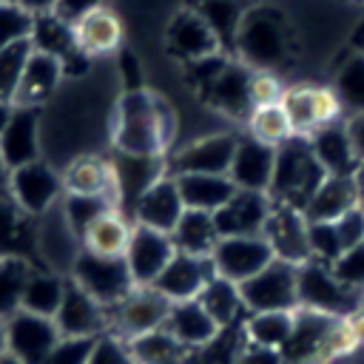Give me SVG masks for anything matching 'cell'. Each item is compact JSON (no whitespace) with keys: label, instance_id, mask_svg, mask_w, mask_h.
Instances as JSON below:
<instances>
[{"label":"cell","instance_id":"cell-19","mask_svg":"<svg viewBox=\"0 0 364 364\" xmlns=\"http://www.w3.org/2000/svg\"><path fill=\"white\" fill-rule=\"evenodd\" d=\"M165 43H168V51L173 57L188 60V63H202V60L216 57L222 51L219 37L193 9H185L173 17Z\"/></svg>","mask_w":364,"mask_h":364},{"label":"cell","instance_id":"cell-9","mask_svg":"<svg viewBox=\"0 0 364 364\" xmlns=\"http://www.w3.org/2000/svg\"><path fill=\"white\" fill-rule=\"evenodd\" d=\"M262 236L273 247L276 259H284L293 264L310 262V219L301 208L273 199Z\"/></svg>","mask_w":364,"mask_h":364},{"label":"cell","instance_id":"cell-22","mask_svg":"<svg viewBox=\"0 0 364 364\" xmlns=\"http://www.w3.org/2000/svg\"><path fill=\"white\" fill-rule=\"evenodd\" d=\"M63 68H65V63L57 54L34 48L26 68H23V77H20V85H17V94H14V105L40 108L57 91V85L63 80Z\"/></svg>","mask_w":364,"mask_h":364},{"label":"cell","instance_id":"cell-8","mask_svg":"<svg viewBox=\"0 0 364 364\" xmlns=\"http://www.w3.org/2000/svg\"><path fill=\"white\" fill-rule=\"evenodd\" d=\"M63 193V176L43 159L26 162L9 173V196L14 199V205L34 216L48 213Z\"/></svg>","mask_w":364,"mask_h":364},{"label":"cell","instance_id":"cell-18","mask_svg":"<svg viewBox=\"0 0 364 364\" xmlns=\"http://www.w3.org/2000/svg\"><path fill=\"white\" fill-rule=\"evenodd\" d=\"M273 196L259 191H236L228 205H222L213 219L219 236H262L264 222L270 216Z\"/></svg>","mask_w":364,"mask_h":364},{"label":"cell","instance_id":"cell-17","mask_svg":"<svg viewBox=\"0 0 364 364\" xmlns=\"http://www.w3.org/2000/svg\"><path fill=\"white\" fill-rule=\"evenodd\" d=\"M213 262L210 256H193V253H182L176 250L173 259L165 264V270L156 276L154 287L171 301H191L202 293V287L210 282L213 276Z\"/></svg>","mask_w":364,"mask_h":364},{"label":"cell","instance_id":"cell-27","mask_svg":"<svg viewBox=\"0 0 364 364\" xmlns=\"http://www.w3.org/2000/svg\"><path fill=\"white\" fill-rule=\"evenodd\" d=\"M165 330H168L182 347H188V350H191V347H205V344H210V341L222 333L219 321L199 304V299L171 304Z\"/></svg>","mask_w":364,"mask_h":364},{"label":"cell","instance_id":"cell-36","mask_svg":"<svg viewBox=\"0 0 364 364\" xmlns=\"http://www.w3.org/2000/svg\"><path fill=\"white\" fill-rule=\"evenodd\" d=\"M193 11L213 28V34L219 37L222 48H230L236 43L239 26H242V20L247 14L239 0H202Z\"/></svg>","mask_w":364,"mask_h":364},{"label":"cell","instance_id":"cell-14","mask_svg":"<svg viewBox=\"0 0 364 364\" xmlns=\"http://www.w3.org/2000/svg\"><path fill=\"white\" fill-rule=\"evenodd\" d=\"M54 324L68 338H97L108 333V307L85 293L74 279H68Z\"/></svg>","mask_w":364,"mask_h":364},{"label":"cell","instance_id":"cell-11","mask_svg":"<svg viewBox=\"0 0 364 364\" xmlns=\"http://www.w3.org/2000/svg\"><path fill=\"white\" fill-rule=\"evenodd\" d=\"M273 259L276 253L264 236H222L216 250L210 253L216 276H225L236 284L262 273Z\"/></svg>","mask_w":364,"mask_h":364},{"label":"cell","instance_id":"cell-26","mask_svg":"<svg viewBox=\"0 0 364 364\" xmlns=\"http://www.w3.org/2000/svg\"><path fill=\"white\" fill-rule=\"evenodd\" d=\"M310 148H313L316 159L321 162V168L327 171V176H358L361 162L353 151V142L347 134V119L318 128L310 136Z\"/></svg>","mask_w":364,"mask_h":364},{"label":"cell","instance_id":"cell-39","mask_svg":"<svg viewBox=\"0 0 364 364\" xmlns=\"http://www.w3.org/2000/svg\"><path fill=\"white\" fill-rule=\"evenodd\" d=\"M282 105L287 108V114L293 119L296 136L310 139L316 134V122H313V85H290L284 91Z\"/></svg>","mask_w":364,"mask_h":364},{"label":"cell","instance_id":"cell-2","mask_svg":"<svg viewBox=\"0 0 364 364\" xmlns=\"http://www.w3.org/2000/svg\"><path fill=\"white\" fill-rule=\"evenodd\" d=\"M324 179H327V171L316 159L310 139L293 136L290 142L276 148V168L270 182V196L276 202H287L304 210Z\"/></svg>","mask_w":364,"mask_h":364},{"label":"cell","instance_id":"cell-53","mask_svg":"<svg viewBox=\"0 0 364 364\" xmlns=\"http://www.w3.org/2000/svg\"><path fill=\"white\" fill-rule=\"evenodd\" d=\"M9 173H11V171H9V165H6L3 156H0V188H6V191H9Z\"/></svg>","mask_w":364,"mask_h":364},{"label":"cell","instance_id":"cell-55","mask_svg":"<svg viewBox=\"0 0 364 364\" xmlns=\"http://www.w3.org/2000/svg\"><path fill=\"white\" fill-rule=\"evenodd\" d=\"M361 202H364V199H361Z\"/></svg>","mask_w":364,"mask_h":364},{"label":"cell","instance_id":"cell-49","mask_svg":"<svg viewBox=\"0 0 364 364\" xmlns=\"http://www.w3.org/2000/svg\"><path fill=\"white\" fill-rule=\"evenodd\" d=\"M347 134H350V142H353V151H355L358 162L364 165V111L347 117Z\"/></svg>","mask_w":364,"mask_h":364},{"label":"cell","instance_id":"cell-43","mask_svg":"<svg viewBox=\"0 0 364 364\" xmlns=\"http://www.w3.org/2000/svg\"><path fill=\"white\" fill-rule=\"evenodd\" d=\"M330 267H333V273H336L347 287L364 293V242L347 247Z\"/></svg>","mask_w":364,"mask_h":364},{"label":"cell","instance_id":"cell-5","mask_svg":"<svg viewBox=\"0 0 364 364\" xmlns=\"http://www.w3.org/2000/svg\"><path fill=\"white\" fill-rule=\"evenodd\" d=\"M247 313L296 310L299 307V264L273 259L262 273L239 284Z\"/></svg>","mask_w":364,"mask_h":364},{"label":"cell","instance_id":"cell-6","mask_svg":"<svg viewBox=\"0 0 364 364\" xmlns=\"http://www.w3.org/2000/svg\"><path fill=\"white\" fill-rule=\"evenodd\" d=\"M361 301L358 290L347 287L330 264L321 262H304L299 264V307H310L327 316H347L353 313Z\"/></svg>","mask_w":364,"mask_h":364},{"label":"cell","instance_id":"cell-24","mask_svg":"<svg viewBox=\"0 0 364 364\" xmlns=\"http://www.w3.org/2000/svg\"><path fill=\"white\" fill-rule=\"evenodd\" d=\"M131 233H134V219H128L119 208H108L85 225L80 242H82V250L88 253L108 256V259H125Z\"/></svg>","mask_w":364,"mask_h":364},{"label":"cell","instance_id":"cell-21","mask_svg":"<svg viewBox=\"0 0 364 364\" xmlns=\"http://www.w3.org/2000/svg\"><path fill=\"white\" fill-rule=\"evenodd\" d=\"M71 28H74L77 51L82 57H105L119 51L122 46V20L108 6L82 14L80 20L71 23Z\"/></svg>","mask_w":364,"mask_h":364},{"label":"cell","instance_id":"cell-45","mask_svg":"<svg viewBox=\"0 0 364 364\" xmlns=\"http://www.w3.org/2000/svg\"><path fill=\"white\" fill-rule=\"evenodd\" d=\"M88 364H136V361L128 350V341H122L114 333H102L94 344V353L88 358Z\"/></svg>","mask_w":364,"mask_h":364},{"label":"cell","instance_id":"cell-28","mask_svg":"<svg viewBox=\"0 0 364 364\" xmlns=\"http://www.w3.org/2000/svg\"><path fill=\"white\" fill-rule=\"evenodd\" d=\"M37 108H20L14 105V117L9 128L0 136V156L9 165V171L40 159V134H37Z\"/></svg>","mask_w":364,"mask_h":364},{"label":"cell","instance_id":"cell-38","mask_svg":"<svg viewBox=\"0 0 364 364\" xmlns=\"http://www.w3.org/2000/svg\"><path fill=\"white\" fill-rule=\"evenodd\" d=\"M31 51H34L31 37L11 40V43L0 46V100L14 102L17 85H20V77H23V68H26Z\"/></svg>","mask_w":364,"mask_h":364},{"label":"cell","instance_id":"cell-35","mask_svg":"<svg viewBox=\"0 0 364 364\" xmlns=\"http://www.w3.org/2000/svg\"><path fill=\"white\" fill-rule=\"evenodd\" d=\"M128 350L136 364H182L188 353V347H182L165 327L131 338Z\"/></svg>","mask_w":364,"mask_h":364},{"label":"cell","instance_id":"cell-3","mask_svg":"<svg viewBox=\"0 0 364 364\" xmlns=\"http://www.w3.org/2000/svg\"><path fill=\"white\" fill-rule=\"evenodd\" d=\"M233 48L242 57V63L250 65L253 71H270V65L284 60V51H287L284 20L270 9L247 11L239 26Z\"/></svg>","mask_w":364,"mask_h":364},{"label":"cell","instance_id":"cell-33","mask_svg":"<svg viewBox=\"0 0 364 364\" xmlns=\"http://www.w3.org/2000/svg\"><path fill=\"white\" fill-rule=\"evenodd\" d=\"M247 136L270 145V148H282L284 142H290L296 136L293 131V119L287 114V108L279 105H256L247 114Z\"/></svg>","mask_w":364,"mask_h":364},{"label":"cell","instance_id":"cell-46","mask_svg":"<svg viewBox=\"0 0 364 364\" xmlns=\"http://www.w3.org/2000/svg\"><path fill=\"white\" fill-rule=\"evenodd\" d=\"M97 338H68V336H63L60 344L54 347V353L46 358V364H88Z\"/></svg>","mask_w":364,"mask_h":364},{"label":"cell","instance_id":"cell-34","mask_svg":"<svg viewBox=\"0 0 364 364\" xmlns=\"http://www.w3.org/2000/svg\"><path fill=\"white\" fill-rule=\"evenodd\" d=\"M199 304L219 321V327H228L230 321H236V316L245 310V301H242V293H239V284L225 279V276H210V282L202 287V293L196 296ZM247 313V310H245Z\"/></svg>","mask_w":364,"mask_h":364},{"label":"cell","instance_id":"cell-50","mask_svg":"<svg viewBox=\"0 0 364 364\" xmlns=\"http://www.w3.org/2000/svg\"><path fill=\"white\" fill-rule=\"evenodd\" d=\"M9 3H14L23 11H28L31 17L46 14V11H54V6H57V0H9Z\"/></svg>","mask_w":364,"mask_h":364},{"label":"cell","instance_id":"cell-1","mask_svg":"<svg viewBox=\"0 0 364 364\" xmlns=\"http://www.w3.org/2000/svg\"><path fill=\"white\" fill-rule=\"evenodd\" d=\"M171 136L173 114L168 111V105L145 88L125 91L117 108L114 145L131 156H159Z\"/></svg>","mask_w":364,"mask_h":364},{"label":"cell","instance_id":"cell-25","mask_svg":"<svg viewBox=\"0 0 364 364\" xmlns=\"http://www.w3.org/2000/svg\"><path fill=\"white\" fill-rule=\"evenodd\" d=\"M361 199L364 185L358 176H327L307 202L304 213L310 222H338L347 210L361 205Z\"/></svg>","mask_w":364,"mask_h":364},{"label":"cell","instance_id":"cell-30","mask_svg":"<svg viewBox=\"0 0 364 364\" xmlns=\"http://www.w3.org/2000/svg\"><path fill=\"white\" fill-rule=\"evenodd\" d=\"M299 310V307H296ZM296 310H270V313H247L242 330L250 347L282 353L296 327Z\"/></svg>","mask_w":364,"mask_h":364},{"label":"cell","instance_id":"cell-31","mask_svg":"<svg viewBox=\"0 0 364 364\" xmlns=\"http://www.w3.org/2000/svg\"><path fill=\"white\" fill-rule=\"evenodd\" d=\"M171 236L176 250L193 253V256H210L222 239L213 213H205V210H185V216L179 219Z\"/></svg>","mask_w":364,"mask_h":364},{"label":"cell","instance_id":"cell-23","mask_svg":"<svg viewBox=\"0 0 364 364\" xmlns=\"http://www.w3.org/2000/svg\"><path fill=\"white\" fill-rule=\"evenodd\" d=\"M250 74L253 68L245 63H225L213 80L205 85V94L213 108L230 114V117H247L253 111L250 102Z\"/></svg>","mask_w":364,"mask_h":364},{"label":"cell","instance_id":"cell-10","mask_svg":"<svg viewBox=\"0 0 364 364\" xmlns=\"http://www.w3.org/2000/svg\"><path fill=\"white\" fill-rule=\"evenodd\" d=\"M6 336H9V355L23 364H46V358L54 353V347L63 338L54 318L26 310H17L11 318H6Z\"/></svg>","mask_w":364,"mask_h":364},{"label":"cell","instance_id":"cell-4","mask_svg":"<svg viewBox=\"0 0 364 364\" xmlns=\"http://www.w3.org/2000/svg\"><path fill=\"white\" fill-rule=\"evenodd\" d=\"M171 313V301L154 284H136L125 299L108 307V333L131 341L151 330L165 327Z\"/></svg>","mask_w":364,"mask_h":364},{"label":"cell","instance_id":"cell-20","mask_svg":"<svg viewBox=\"0 0 364 364\" xmlns=\"http://www.w3.org/2000/svg\"><path fill=\"white\" fill-rule=\"evenodd\" d=\"M273 168H276V148L253 139V136H239L233 162L228 176L239 191H259L270 193L273 182Z\"/></svg>","mask_w":364,"mask_h":364},{"label":"cell","instance_id":"cell-32","mask_svg":"<svg viewBox=\"0 0 364 364\" xmlns=\"http://www.w3.org/2000/svg\"><path fill=\"white\" fill-rule=\"evenodd\" d=\"M65 282H68V276H60L54 270H48V273H31L28 282H26V290H23L20 310L54 318L57 310H60L63 293H65Z\"/></svg>","mask_w":364,"mask_h":364},{"label":"cell","instance_id":"cell-42","mask_svg":"<svg viewBox=\"0 0 364 364\" xmlns=\"http://www.w3.org/2000/svg\"><path fill=\"white\" fill-rule=\"evenodd\" d=\"M344 114V102L338 97V91L333 85H313V122L316 131L333 122H341Z\"/></svg>","mask_w":364,"mask_h":364},{"label":"cell","instance_id":"cell-54","mask_svg":"<svg viewBox=\"0 0 364 364\" xmlns=\"http://www.w3.org/2000/svg\"><path fill=\"white\" fill-rule=\"evenodd\" d=\"M0 364H23V361H17V358H11V355H9V353H6V355H3V358H0Z\"/></svg>","mask_w":364,"mask_h":364},{"label":"cell","instance_id":"cell-47","mask_svg":"<svg viewBox=\"0 0 364 364\" xmlns=\"http://www.w3.org/2000/svg\"><path fill=\"white\" fill-rule=\"evenodd\" d=\"M336 228H338V236L344 242V250L353 247V245H358V242H364V202L355 205L353 210H347L336 222Z\"/></svg>","mask_w":364,"mask_h":364},{"label":"cell","instance_id":"cell-29","mask_svg":"<svg viewBox=\"0 0 364 364\" xmlns=\"http://www.w3.org/2000/svg\"><path fill=\"white\" fill-rule=\"evenodd\" d=\"M179 193L188 210L216 213L239 191L228 173H179Z\"/></svg>","mask_w":364,"mask_h":364},{"label":"cell","instance_id":"cell-48","mask_svg":"<svg viewBox=\"0 0 364 364\" xmlns=\"http://www.w3.org/2000/svg\"><path fill=\"white\" fill-rule=\"evenodd\" d=\"M100 6H105V0H57L54 14L68 20V23H74V20H80L82 14H88V11H94Z\"/></svg>","mask_w":364,"mask_h":364},{"label":"cell","instance_id":"cell-41","mask_svg":"<svg viewBox=\"0 0 364 364\" xmlns=\"http://www.w3.org/2000/svg\"><path fill=\"white\" fill-rule=\"evenodd\" d=\"M344 253L336 222H310V262L333 264Z\"/></svg>","mask_w":364,"mask_h":364},{"label":"cell","instance_id":"cell-16","mask_svg":"<svg viewBox=\"0 0 364 364\" xmlns=\"http://www.w3.org/2000/svg\"><path fill=\"white\" fill-rule=\"evenodd\" d=\"M185 202L179 193V182L173 173H162L156 182H151L139 199L134 202V222L148 225L154 230L162 233H173V228L179 225V219L185 216Z\"/></svg>","mask_w":364,"mask_h":364},{"label":"cell","instance_id":"cell-40","mask_svg":"<svg viewBox=\"0 0 364 364\" xmlns=\"http://www.w3.org/2000/svg\"><path fill=\"white\" fill-rule=\"evenodd\" d=\"M344 102V108H350L353 114H361L364 111V51L355 54L341 71H338V80L333 85Z\"/></svg>","mask_w":364,"mask_h":364},{"label":"cell","instance_id":"cell-44","mask_svg":"<svg viewBox=\"0 0 364 364\" xmlns=\"http://www.w3.org/2000/svg\"><path fill=\"white\" fill-rule=\"evenodd\" d=\"M284 85L273 71H253L250 74V102L256 105H279L284 100Z\"/></svg>","mask_w":364,"mask_h":364},{"label":"cell","instance_id":"cell-37","mask_svg":"<svg viewBox=\"0 0 364 364\" xmlns=\"http://www.w3.org/2000/svg\"><path fill=\"white\" fill-rule=\"evenodd\" d=\"M34 270L20 256H3L0 259V318H11L20 310L26 282Z\"/></svg>","mask_w":364,"mask_h":364},{"label":"cell","instance_id":"cell-52","mask_svg":"<svg viewBox=\"0 0 364 364\" xmlns=\"http://www.w3.org/2000/svg\"><path fill=\"white\" fill-rule=\"evenodd\" d=\"M9 353V336H6V321L0 318V358Z\"/></svg>","mask_w":364,"mask_h":364},{"label":"cell","instance_id":"cell-7","mask_svg":"<svg viewBox=\"0 0 364 364\" xmlns=\"http://www.w3.org/2000/svg\"><path fill=\"white\" fill-rule=\"evenodd\" d=\"M68 279H74L85 293H91L105 307H114L119 299H125L136 287L125 259H108L88 250H80Z\"/></svg>","mask_w":364,"mask_h":364},{"label":"cell","instance_id":"cell-15","mask_svg":"<svg viewBox=\"0 0 364 364\" xmlns=\"http://www.w3.org/2000/svg\"><path fill=\"white\" fill-rule=\"evenodd\" d=\"M173 253L176 245L171 233L134 222V233L125 250V264L134 276V284H154L156 276L165 270V264L173 259Z\"/></svg>","mask_w":364,"mask_h":364},{"label":"cell","instance_id":"cell-12","mask_svg":"<svg viewBox=\"0 0 364 364\" xmlns=\"http://www.w3.org/2000/svg\"><path fill=\"white\" fill-rule=\"evenodd\" d=\"M239 136L230 131H213L199 139H191L185 148L176 151L171 159L168 173H228L233 154H236Z\"/></svg>","mask_w":364,"mask_h":364},{"label":"cell","instance_id":"cell-13","mask_svg":"<svg viewBox=\"0 0 364 364\" xmlns=\"http://www.w3.org/2000/svg\"><path fill=\"white\" fill-rule=\"evenodd\" d=\"M63 191L65 196H102L114 208L122 199L119 193V176L114 162L97 156V154H80L63 168Z\"/></svg>","mask_w":364,"mask_h":364},{"label":"cell","instance_id":"cell-51","mask_svg":"<svg viewBox=\"0 0 364 364\" xmlns=\"http://www.w3.org/2000/svg\"><path fill=\"white\" fill-rule=\"evenodd\" d=\"M11 117H14V102H6V100H0V136H3V131L9 128Z\"/></svg>","mask_w":364,"mask_h":364}]
</instances>
